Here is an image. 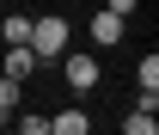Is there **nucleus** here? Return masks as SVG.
I'll return each instance as SVG.
<instances>
[{"label":"nucleus","instance_id":"nucleus-1","mask_svg":"<svg viewBox=\"0 0 159 135\" xmlns=\"http://www.w3.org/2000/svg\"><path fill=\"white\" fill-rule=\"evenodd\" d=\"M37 61L49 55H67V19H31V43H25Z\"/></svg>","mask_w":159,"mask_h":135},{"label":"nucleus","instance_id":"nucleus-2","mask_svg":"<svg viewBox=\"0 0 159 135\" xmlns=\"http://www.w3.org/2000/svg\"><path fill=\"white\" fill-rule=\"evenodd\" d=\"M61 68H67V86H74V92H92V86H98V61L92 55H67Z\"/></svg>","mask_w":159,"mask_h":135},{"label":"nucleus","instance_id":"nucleus-3","mask_svg":"<svg viewBox=\"0 0 159 135\" xmlns=\"http://www.w3.org/2000/svg\"><path fill=\"white\" fill-rule=\"evenodd\" d=\"M49 135H92V117L80 111V104H67V111L49 117Z\"/></svg>","mask_w":159,"mask_h":135},{"label":"nucleus","instance_id":"nucleus-4","mask_svg":"<svg viewBox=\"0 0 159 135\" xmlns=\"http://www.w3.org/2000/svg\"><path fill=\"white\" fill-rule=\"evenodd\" d=\"M37 68V55L31 49H6V61H0V80H12V86H25V74Z\"/></svg>","mask_w":159,"mask_h":135},{"label":"nucleus","instance_id":"nucleus-5","mask_svg":"<svg viewBox=\"0 0 159 135\" xmlns=\"http://www.w3.org/2000/svg\"><path fill=\"white\" fill-rule=\"evenodd\" d=\"M92 43H98V49L122 43V19H116V12H98V19H92Z\"/></svg>","mask_w":159,"mask_h":135},{"label":"nucleus","instance_id":"nucleus-6","mask_svg":"<svg viewBox=\"0 0 159 135\" xmlns=\"http://www.w3.org/2000/svg\"><path fill=\"white\" fill-rule=\"evenodd\" d=\"M122 135H159V117L147 111V104H135V111L122 117Z\"/></svg>","mask_w":159,"mask_h":135},{"label":"nucleus","instance_id":"nucleus-7","mask_svg":"<svg viewBox=\"0 0 159 135\" xmlns=\"http://www.w3.org/2000/svg\"><path fill=\"white\" fill-rule=\"evenodd\" d=\"M0 31H6V43H12V49H25V43H31V19H25V12L0 19Z\"/></svg>","mask_w":159,"mask_h":135},{"label":"nucleus","instance_id":"nucleus-8","mask_svg":"<svg viewBox=\"0 0 159 135\" xmlns=\"http://www.w3.org/2000/svg\"><path fill=\"white\" fill-rule=\"evenodd\" d=\"M19 111V86H12V80H0V117H12Z\"/></svg>","mask_w":159,"mask_h":135},{"label":"nucleus","instance_id":"nucleus-9","mask_svg":"<svg viewBox=\"0 0 159 135\" xmlns=\"http://www.w3.org/2000/svg\"><path fill=\"white\" fill-rule=\"evenodd\" d=\"M19 135H49V117H19Z\"/></svg>","mask_w":159,"mask_h":135}]
</instances>
